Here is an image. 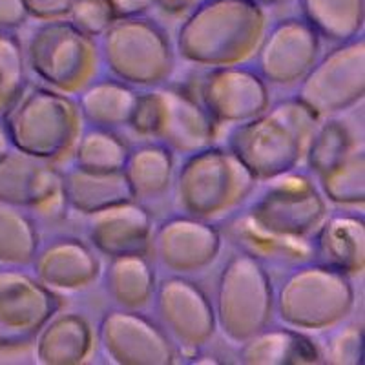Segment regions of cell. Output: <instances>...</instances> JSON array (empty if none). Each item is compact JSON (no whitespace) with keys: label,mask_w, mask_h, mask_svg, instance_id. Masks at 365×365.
Here are the masks:
<instances>
[{"label":"cell","mask_w":365,"mask_h":365,"mask_svg":"<svg viewBox=\"0 0 365 365\" xmlns=\"http://www.w3.org/2000/svg\"><path fill=\"white\" fill-rule=\"evenodd\" d=\"M312 11L329 19L356 17L360 0H307Z\"/></svg>","instance_id":"6da1fadb"},{"label":"cell","mask_w":365,"mask_h":365,"mask_svg":"<svg viewBox=\"0 0 365 365\" xmlns=\"http://www.w3.org/2000/svg\"><path fill=\"white\" fill-rule=\"evenodd\" d=\"M26 8L37 9L41 13L48 11H61V9L68 8L71 0H22Z\"/></svg>","instance_id":"7a4b0ae2"},{"label":"cell","mask_w":365,"mask_h":365,"mask_svg":"<svg viewBox=\"0 0 365 365\" xmlns=\"http://www.w3.org/2000/svg\"><path fill=\"white\" fill-rule=\"evenodd\" d=\"M22 8H26L22 0H0V19H17L21 15Z\"/></svg>","instance_id":"3957f363"},{"label":"cell","mask_w":365,"mask_h":365,"mask_svg":"<svg viewBox=\"0 0 365 365\" xmlns=\"http://www.w3.org/2000/svg\"><path fill=\"white\" fill-rule=\"evenodd\" d=\"M154 2V0H110L112 8L115 9H141L146 8Z\"/></svg>","instance_id":"277c9868"},{"label":"cell","mask_w":365,"mask_h":365,"mask_svg":"<svg viewBox=\"0 0 365 365\" xmlns=\"http://www.w3.org/2000/svg\"><path fill=\"white\" fill-rule=\"evenodd\" d=\"M166 2H170L172 6H185V4H192L195 0H166Z\"/></svg>","instance_id":"5b68a950"}]
</instances>
